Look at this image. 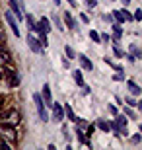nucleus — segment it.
<instances>
[{
	"instance_id": "obj_30",
	"label": "nucleus",
	"mask_w": 142,
	"mask_h": 150,
	"mask_svg": "<svg viewBox=\"0 0 142 150\" xmlns=\"http://www.w3.org/2000/svg\"><path fill=\"white\" fill-rule=\"evenodd\" d=\"M123 16H125V20H132V16H131L126 10H123Z\"/></svg>"
},
{
	"instance_id": "obj_31",
	"label": "nucleus",
	"mask_w": 142,
	"mask_h": 150,
	"mask_svg": "<svg viewBox=\"0 0 142 150\" xmlns=\"http://www.w3.org/2000/svg\"><path fill=\"white\" fill-rule=\"evenodd\" d=\"M109 111H111V115H117V107H115V105H109Z\"/></svg>"
},
{
	"instance_id": "obj_19",
	"label": "nucleus",
	"mask_w": 142,
	"mask_h": 150,
	"mask_svg": "<svg viewBox=\"0 0 142 150\" xmlns=\"http://www.w3.org/2000/svg\"><path fill=\"white\" fill-rule=\"evenodd\" d=\"M74 80H76L78 86H84V76H82V72H80V70H74Z\"/></svg>"
},
{
	"instance_id": "obj_34",
	"label": "nucleus",
	"mask_w": 142,
	"mask_h": 150,
	"mask_svg": "<svg viewBox=\"0 0 142 150\" xmlns=\"http://www.w3.org/2000/svg\"><path fill=\"white\" fill-rule=\"evenodd\" d=\"M68 2H70L72 6H76V0H68Z\"/></svg>"
},
{
	"instance_id": "obj_38",
	"label": "nucleus",
	"mask_w": 142,
	"mask_h": 150,
	"mask_svg": "<svg viewBox=\"0 0 142 150\" xmlns=\"http://www.w3.org/2000/svg\"><path fill=\"white\" fill-rule=\"evenodd\" d=\"M2 72H4V70H2V68H0V76H2Z\"/></svg>"
},
{
	"instance_id": "obj_15",
	"label": "nucleus",
	"mask_w": 142,
	"mask_h": 150,
	"mask_svg": "<svg viewBox=\"0 0 142 150\" xmlns=\"http://www.w3.org/2000/svg\"><path fill=\"white\" fill-rule=\"evenodd\" d=\"M113 31H115V35H113V41L117 43L121 39V35H123V28H121V23H115V28H113Z\"/></svg>"
},
{
	"instance_id": "obj_8",
	"label": "nucleus",
	"mask_w": 142,
	"mask_h": 150,
	"mask_svg": "<svg viewBox=\"0 0 142 150\" xmlns=\"http://www.w3.org/2000/svg\"><path fill=\"white\" fill-rule=\"evenodd\" d=\"M10 6H12V12L18 16V22H20V20H23L22 10H20V2H18V0H10Z\"/></svg>"
},
{
	"instance_id": "obj_21",
	"label": "nucleus",
	"mask_w": 142,
	"mask_h": 150,
	"mask_svg": "<svg viewBox=\"0 0 142 150\" xmlns=\"http://www.w3.org/2000/svg\"><path fill=\"white\" fill-rule=\"evenodd\" d=\"M113 16L117 18V22H119V23H123V22H125V16H123V12H119V10H115V12H113Z\"/></svg>"
},
{
	"instance_id": "obj_37",
	"label": "nucleus",
	"mask_w": 142,
	"mask_h": 150,
	"mask_svg": "<svg viewBox=\"0 0 142 150\" xmlns=\"http://www.w3.org/2000/svg\"><path fill=\"white\" fill-rule=\"evenodd\" d=\"M123 2H125V4H126V6H129V2H131V0H123Z\"/></svg>"
},
{
	"instance_id": "obj_32",
	"label": "nucleus",
	"mask_w": 142,
	"mask_h": 150,
	"mask_svg": "<svg viewBox=\"0 0 142 150\" xmlns=\"http://www.w3.org/2000/svg\"><path fill=\"white\" fill-rule=\"evenodd\" d=\"M132 142H134V144H136V142H140V134H134V137H132Z\"/></svg>"
},
{
	"instance_id": "obj_2",
	"label": "nucleus",
	"mask_w": 142,
	"mask_h": 150,
	"mask_svg": "<svg viewBox=\"0 0 142 150\" xmlns=\"http://www.w3.org/2000/svg\"><path fill=\"white\" fill-rule=\"evenodd\" d=\"M109 129L117 131L121 137H126V117L125 115H119V117H117V121H115L113 125H109Z\"/></svg>"
},
{
	"instance_id": "obj_29",
	"label": "nucleus",
	"mask_w": 142,
	"mask_h": 150,
	"mask_svg": "<svg viewBox=\"0 0 142 150\" xmlns=\"http://www.w3.org/2000/svg\"><path fill=\"white\" fill-rule=\"evenodd\" d=\"M0 150H8V142H4V140H0Z\"/></svg>"
},
{
	"instance_id": "obj_17",
	"label": "nucleus",
	"mask_w": 142,
	"mask_h": 150,
	"mask_svg": "<svg viewBox=\"0 0 142 150\" xmlns=\"http://www.w3.org/2000/svg\"><path fill=\"white\" fill-rule=\"evenodd\" d=\"M37 31H39V45H41V47H47V45H49V41H47V33L41 31V29H37Z\"/></svg>"
},
{
	"instance_id": "obj_36",
	"label": "nucleus",
	"mask_w": 142,
	"mask_h": 150,
	"mask_svg": "<svg viewBox=\"0 0 142 150\" xmlns=\"http://www.w3.org/2000/svg\"><path fill=\"white\" fill-rule=\"evenodd\" d=\"M0 111H2V98H0Z\"/></svg>"
},
{
	"instance_id": "obj_14",
	"label": "nucleus",
	"mask_w": 142,
	"mask_h": 150,
	"mask_svg": "<svg viewBox=\"0 0 142 150\" xmlns=\"http://www.w3.org/2000/svg\"><path fill=\"white\" fill-rule=\"evenodd\" d=\"M2 129H4V133L8 139H16V133H14V125H2Z\"/></svg>"
},
{
	"instance_id": "obj_6",
	"label": "nucleus",
	"mask_w": 142,
	"mask_h": 150,
	"mask_svg": "<svg viewBox=\"0 0 142 150\" xmlns=\"http://www.w3.org/2000/svg\"><path fill=\"white\" fill-rule=\"evenodd\" d=\"M43 101H45V105H53V98H51V88H49V84H45L43 86Z\"/></svg>"
},
{
	"instance_id": "obj_5",
	"label": "nucleus",
	"mask_w": 142,
	"mask_h": 150,
	"mask_svg": "<svg viewBox=\"0 0 142 150\" xmlns=\"http://www.w3.org/2000/svg\"><path fill=\"white\" fill-rule=\"evenodd\" d=\"M4 18H6V22H8V25L12 28L14 35H18V37H20V28H18V22L14 20V16H12L10 12H6V14H4Z\"/></svg>"
},
{
	"instance_id": "obj_20",
	"label": "nucleus",
	"mask_w": 142,
	"mask_h": 150,
	"mask_svg": "<svg viewBox=\"0 0 142 150\" xmlns=\"http://www.w3.org/2000/svg\"><path fill=\"white\" fill-rule=\"evenodd\" d=\"M64 51H66V55H68V59H76V53H74V49H72L70 45H66Z\"/></svg>"
},
{
	"instance_id": "obj_11",
	"label": "nucleus",
	"mask_w": 142,
	"mask_h": 150,
	"mask_svg": "<svg viewBox=\"0 0 142 150\" xmlns=\"http://www.w3.org/2000/svg\"><path fill=\"white\" fill-rule=\"evenodd\" d=\"M64 22H66V25L70 29H76L78 25H76V22H74V18L70 16V12H64Z\"/></svg>"
},
{
	"instance_id": "obj_1",
	"label": "nucleus",
	"mask_w": 142,
	"mask_h": 150,
	"mask_svg": "<svg viewBox=\"0 0 142 150\" xmlns=\"http://www.w3.org/2000/svg\"><path fill=\"white\" fill-rule=\"evenodd\" d=\"M33 101H35V105H37V111H39V117H41V121H49V113L45 109V101L43 98L39 94H33Z\"/></svg>"
},
{
	"instance_id": "obj_12",
	"label": "nucleus",
	"mask_w": 142,
	"mask_h": 150,
	"mask_svg": "<svg viewBox=\"0 0 142 150\" xmlns=\"http://www.w3.org/2000/svg\"><path fill=\"white\" fill-rule=\"evenodd\" d=\"M126 88H129V92H131L132 96H138V94H140V88H138L136 82H132V80H129V82H126Z\"/></svg>"
},
{
	"instance_id": "obj_24",
	"label": "nucleus",
	"mask_w": 142,
	"mask_h": 150,
	"mask_svg": "<svg viewBox=\"0 0 142 150\" xmlns=\"http://www.w3.org/2000/svg\"><path fill=\"white\" fill-rule=\"evenodd\" d=\"M126 105H131V107H136V105H138V101L134 100V98H126Z\"/></svg>"
},
{
	"instance_id": "obj_3",
	"label": "nucleus",
	"mask_w": 142,
	"mask_h": 150,
	"mask_svg": "<svg viewBox=\"0 0 142 150\" xmlns=\"http://www.w3.org/2000/svg\"><path fill=\"white\" fill-rule=\"evenodd\" d=\"M28 45H29V49H31L33 53H41V49H43V47L39 45V39L33 35V31L28 33Z\"/></svg>"
},
{
	"instance_id": "obj_10",
	"label": "nucleus",
	"mask_w": 142,
	"mask_h": 150,
	"mask_svg": "<svg viewBox=\"0 0 142 150\" xmlns=\"http://www.w3.org/2000/svg\"><path fill=\"white\" fill-rule=\"evenodd\" d=\"M18 121H20L18 111H16V109H10V111H8V125H16Z\"/></svg>"
},
{
	"instance_id": "obj_18",
	"label": "nucleus",
	"mask_w": 142,
	"mask_h": 150,
	"mask_svg": "<svg viewBox=\"0 0 142 150\" xmlns=\"http://www.w3.org/2000/svg\"><path fill=\"white\" fill-rule=\"evenodd\" d=\"M25 22H28V28H29V31H35V28H37V23H35L33 16H25Z\"/></svg>"
},
{
	"instance_id": "obj_25",
	"label": "nucleus",
	"mask_w": 142,
	"mask_h": 150,
	"mask_svg": "<svg viewBox=\"0 0 142 150\" xmlns=\"http://www.w3.org/2000/svg\"><path fill=\"white\" fill-rule=\"evenodd\" d=\"M90 37H92L93 41H95V43L99 41V33H97V31H90Z\"/></svg>"
},
{
	"instance_id": "obj_33",
	"label": "nucleus",
	"mask_w": 142,
	"mask_h": 150,
	"mask_svg": "<svg viewBox=\"0 0 142 150\" xmlns=\"http://www.w3.org/2000/svg\"><path fill=\"white\" fill-rule=\"evenodd\" d=\"M142 18V10H136V14H134V20H140Z\"/></svg>"
},
{
	"instance_id": "obj_22",
	"label": "nucleus",
	"mask_w": 142,
	"mask_h": 150,
	"mask_svg": "<svg viewBox=\"0 0 142 150\" xmlns=\"http://www.w3.org/2000/svg\"><path fill=\"white\" fill-rule=\"evenodd\" d=\"M97 127L101 129V131H105V133H107V131H111V129H109V123H105V121H99Z\"/></svg>"
},
{
	"instance_id": "obj_27",
	"label": "nucleus",
	"mask_w": 142,
	"mask_h": 150,
	"mask_svg": "<svg viewBox=\"0 0 142 150\" xmlns=\"http://www.w3.org/2000/svg\"><path fill=\"white\" fill-rule=\"evenodd\" d=\"M132 57H134V59L140 57V49H138V47H132Z\"/></svg>"
},
{
	"instance_id": "obj_26",
	"label": "nucleus",
	"mask_w": 142,
	"mask_h": 150,
	"mask_svg": "<svg viewBox=\"0 0 142 150\" xmlns=\"http://www.w3.org/2000/svg\"><path fill=\"white\" fill-rule=\"evenodd\" d=\"M125 113H126L129 117H131V119H136V113L132 111V109H125Z\"/></svg>"
},
{
	"instance_id": "obj_4",
	"label": "nucleus",
	"mask_w": 142,
	"mask_h": 150,
	"mask_svg": "<svg viewBox=\"0 0 142 150\" xmlns=\"http://www.w3.org/2000/svg\"><path fill=\"white\" fill-rule=\"evenodd\" d=\"M53 119H55L57 123H60L62 119H64V109H62V105L60 103H53Z\"/></svg>"
},
{
	"instance_id": "obj_23",
	"label": "nucleus",
	"mask_w": 142,
	"mask_h": 150,
	"mask_svg": "<svg viewBox=\"0 0 142 150\" xmlns=\"http://www.w3.org/2000/svg\"><path fill=\"white\" fill-rule=\"evenodd\" d=\"M76 139H78V142L82 144V142H86V139H84V133L80 131V129H76Z\"/></svg>"
},
{
	"instance_id": "obj_16",
	"label": "nucleus",
	"mask_w": 142,
	"mask_h": 150,
	"mask_svg": "<svg viewBox=\"0 0 142 150\" xmlns=\"http://www.w3.org/2000/svg\"><path fill=\"white\" fill-rule=\"evenodd\" d=\"M62 109H64L66 117H68V119H70V121H74V119H76V115H74V111H72V107L68 105V103H64V105H62Z\"/></svg>"
},
{
	"instance_id": "obj_35",
	"label": "nucleus",
	"mask_w": 142,
	"mask_h": 150,
	"mask_svg": "<svg viewBox=\"0 0 142 150\" xmlns=\"http://www.w3.org/2000/svg\"><path fill=\"white\" fill-rule=\"evenodd\" d=\"M53 2H55V4H57V6H59V4H60V0H53Z\"/></svg>"
},
{
	"instance_id": "obj_13",
	"label": "nucleus",
	"mask_w": 142,
	"mask_h": 150,
	"mask_svg": "<svg viewBox=\"0 0 142 150\" xmlns=\"http://www.w3.org/2000/svg\"><path fill=\"white\" fill-rule=\"evenodd\" d=\"M6 74H10V86H12V88H16L18 84H20V76H18V72L10 70V72H6Z\"/></svg>"
},
{
	"instance_id": "obj_28",
	"label": "nucleus",
	"mask_w": 142,
	"mask_h": 150,
	"mask_svg": "<svg viewBox=\"0 0 142 150\" xmlns=\"http://www.w3.org/2000/svg\"><path fill=\"white\" fill-rule=\"evenodd\" d=\"M86 2H88L90 8H95V6H97V0H86Z\"/></svg>"
},
{
	"instance_id": "obj_9",
	"label": "nucleus",
	"mask_w": 142,
	"mask_h": 150,
	"mask_svg": "<svg viewBox=\"0 0 142 150\" xmlns=\"http://www.w3.org/2000/svg\"><path fill=\"white\" fill-rule=\"evenodd\" d=\"M78 59H80V64H82L84 68H86V70H92L93 68V64H92V61H90V59H88L86 55H76Z\"/></svg>"
},
{
	"instance_id": "obj_7",
	"label": "nucleus",
	"mask_w": 142,
	"mask_h": 150,
	"mask_svg": "<svg viewBox=\"0 0 142 150\" xmlns=\"http://www.w3.org/2000/svg\"><path fill=\"white\" fill-rule=\"evenodd\" d=\"M37 29H41V31H45V33H47V31L51 29L49 18H41V20H39V23H37V28H35V31H37Z\"/></svg>"
}]
</instances>
